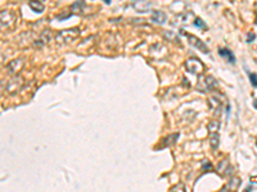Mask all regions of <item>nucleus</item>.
Returning <instances> with one entry per match:
<instances>
[{
  "label": "nucleus",
  "instance_id": "obj_11",
  "mask_svg": "<svg viewBox=\"0 0 257 192\" xmlns=\"http://www.w3.org/2000/svg\"><path fill=\"white\" fill-rule=\"evenodd\" d=\"M219 128H220V122H219V120H211V122H210V124H208V131H210L211 133L217 132Z\"/></svg>",
  "mask_w": 257,
  "mask_h": 192
},
{
  "label": "nucleus",
  "instance_id": "obj_6",
  "mask_svg": "<svg viewBox=\"0 0 257 192\" xmlns=\"http://www.w3.org/2000/svg\"><path fill=\"white\" fill-rule=\"evenodd\" d=\"M151 19H152V22H154L157 24H163L167 21V16L162 10H154Z\"/></svg>",
  "mask_w": 257,
  "mask_h": 192
},
{
  "label": "nucleus",
  "instance_id": "obj_10",
  "mask_svg": "<svg viewBox=\"0 0 257 192\" xmlns=\"http://www.w3.org/2000/svg\"><path fill=\"white\" fill-rule=\"evenodd\" d=\"M84 7H85V3L83 2V0H78L77 3L71 5V10L73 13H81V12H83V9H84Z\"/></svg>",
  "mask_w": 257,
  "mask_h": 192
},
{
  "label": "nucleus",
  "instance_id": "obj_7",
  "mask_svg": "<svg viewBox=\"0 0 257 192\" xmlns=\"http://www.w3.org/2000/svg\"><path fill=\"white\" fill-rule=\"evenodd\" d=\"M219 54H220L221 58H224V59H226L228 62L235 64V57H234V54L232 53V50H229L228 48H220V49H219Z\"/></svg>",
  "mask_w": 257,
  "mask_h": 192
},
{
  "label": "nucleus",
  "instance_id": "obj_12",
  "mask_svg": "<svg viewBox=\"0 0 257 192\" xmlns=\"http://www.w3.org/2000/svg\"><path fill=\"white\" fill-rule=\"evenodd\" d=\"M206 85H207V87H208L210 90H213L215 87H217V81H216L213 77L208 76V77L206 78Z\"/></svg>",
  "mask_w": 257,
  "mask_h": 192
},
{
  "label": "nucleus",
  "instance_id": "obj_13",
  "mask_svg": "<svg viewBox=\"0 0 257 192\" xmlns=\"http://www.w3.org/2000/svg\"><path fill=\"white\" fill-rule=\"evenodd\" d=\"M194 26L198 27V28H202V30H207V28H208L207 24L203 22V19H201V18H197V19L194 21Z\"/></svg>",
  "mask_w": 257,
  "mask_h": 192
},
{
  "label": "nucleus",
  "instance_id": "obj_9",
  "mask_svg": "<svg viewBox=\"0 0 257 192\" xmlns=\"http://www.w3.org/2000/svg\"><path fill=\"white\" fill-rule=\"evenodd\" d=\"M219 144H220V137H219V134L216 132H213L211 134V139H210V145H211V147L213 150H216L219 147Z\"/></svg>",
  "mask_w": 257,
  "mask_h": 192
},
{
  "label": "nucleus",
  "instance_id": "obj_15",
  "mask_svg": "<svg viewBox=\"0 0 257 192\" xmlns=\"http://www.w3.org/2000/svg\"><path fill=\"white\" fill-rule=\"evenodd\" d=\"M253 40H254V33H253V32H252V33L249 32V33H248V38H247V41H248V43H251V41H253Z\"/></svg>",
  "mask_w": 257,
  "mask_h": 192
},
{
  "label": "nucleus",
  "instance_id": "obj_8",
  "mask_svg": "<svg viewBox=\"0 0 257 192\" xmlns=\"http://www.w3.org/2000/svg\"><path fill=\"white\" fill-rule=\"evenodd\" d=\"M29 7H30L34 12H36V13H43V12L45 10V7L43 5V3L40 2V0H30V2H29Z\"/></svg>",
  "mask_w": 257,
  "mask_h": 192
},
{
  "label": "nucleus",
  "instance_id": "obj_3",
  "mask_svg": "<svg viewBox=\"0 0 257 192\" xmlns=\"http://www.w3.org/2000/svg\"><path fill=\"white\" fill-rule=\"evenodd\" d=\"M183 35H185L186 36V38H188V43L190 44V46H193V48H195V49H198V50H201L202 53H205V54H208L210 53V50H208V48H207V45L202 41L201 38H198L197 36H194V35H190V33H186V32H184L183 31Z\"/></svg>",
  "mask_w": 257,
  "mask_h": 192
},
{
  "label": "nucleus",
  "instance_id": "obj_2",
  "mask_svg": "<svg viewBox=\"0 0 257 192\" xmlns=\"http://www.w3.org/2000/svg\"><path fill=\"white\" fill-rule=\"evenodd\" d=\"M16 23V13L12 10L0 12V30L9 28Z\"/></svg>",
  "mask_w": 257,
  "mask_h": 192
},
{
  "label": "nucleus",
  "instance_id": "obj_5",
  "mask_svg": "<svg viewBox=\"0 0 257 192\" xmlns=\"http://www.w3.org/2000/svg\"><path fill=\"white\" fill-rule=\"evenodd\" d=\"M22 86V79L21 77H16V78H13L10 79L8 83H7V91L10 92V93H14L18 91V88H21Z\"/></svg>",
  "mask_w": 257,
  "mask_h": 192
},
{
  "label": "nucleus",
  "instance_id": "obj_4",
  "mask_svg": "<svg viewBox=\"0 0 257 192\" xmlns=\"http://www.w3.org/2000/svg\"><path fill=\"white\" fill-rule=\"evenodd\" d=\"M23 64H24V62H23V59H14V60H12L10 63H8V65H7V71L9 72V73H13V74H16L17 72H19L22 68H23Z\"/></svg>",
  "mask_w": 257,
  "mask_h": 192
},
{
  "label": "nucleus",
  "instance_id": "obj_18",
  "mask_svg": "<svg viewBox=\"0 0 257 192\" xmlns=\"http://www.w3.org/2000/svg\"><path fill=\"white\" fill-rule=\"evenodd\" d=\"M104 3H107V4H111V0H103Z\"/></svg>",
  "mask_w": 257,
  "mask_h": 192
},
{
  "label": "nucleus",
  "instance_id": "obj_14",
  "mask_svg": "<svg viewBox=\"0 0 257 192\" xmlns=\"http://www.w3.org/2000/svg\"><path fill=\"white\" fill-rule=\"evenodd\" d=\"M249 81H251V85L257 88V74L256 73H249Z\"/></svg>",
  "mask_w": 257,
  "mask_h": 192
},
{
  "label": "nucleus",
  "instance_id": "obj_16",
  "mask_svg": "<svg viewBox=\"0 0 257 192\" xmlns=\"http://www.w3.org/2000/svg\"><path fill=\"white\" fill-rule=\"evenodd\" d=\"M5 90H7V85H4L3 87H0V95H2V93H3Z\"/></svg>",
  "mask_w": 257,
  "mask_h": 192
},
{
  "label": "nucleus",
  "instance_id": "obj_17",
  "mask_svg": "<svg viewBox=\"0 0 257 192\" xmlns=\"http://www.w3.org/2000/svg\"><path fill=\"white\" fill-rule=\"evenodd\" d=\"M253 106H254V109H257V99L253 100Z\"/></svg>",
  "mask_w": 257,
  "mask_h": 192
},
{
  "label": "nucleus",
  "instance_id": "obj_1",
  "mask_svg": "<svg viewBox=\"0 0 257 192\" xmlns=\"http://www.w3.org/2000/svg\"><path fill=\"white\" fill-rule=\"evenodd\" d=\"M80 35V30L73 27V28H68V30H62L61 32H58V35L56 36V43L59 46L71 44L77 38V36Z\"/></svg>",
  "mask_w": 257,
  "mask_h": 192
}]
</instances>
